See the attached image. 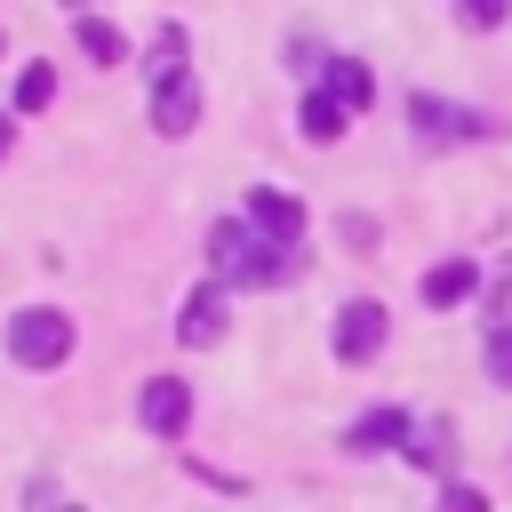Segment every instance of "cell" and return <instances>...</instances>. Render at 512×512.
<instances>
[{
  "label": "cell",
  "mask_w": 512,
  "mask_h": 512,
  "mask_svg": "<svg viewBox=\"0 0 512 512\" xmlns=\"http://www.w3.org/2000/svg\"><path fill=\"white\" fill-rule=\"evenodd\" d=\"M248 224H256L264 240H288V248H296V232H304V200L280 192V184H256V192H248Z\"/></svg>",
  "instance_id": "52a82bcc"
},
{
  "label": "cell",
  "mask_w": 512,
  "mask_h": 512,
  "mask_svg": "<svg viewBox=\"0 0 512 512\" xmlns=\"http://www.w3.org/2000/svg\"><path fill=\"white\" fill-rule=\"evenodd\" d=\"M8 152H16V120H0V160H8Z\"/></svg>",
  "instance_id": "ffe728a7"
},
{
  "label": "cell",
  "mask_w": 512,
  "mask_h": 512,
  "mask_svg": "<svg viewBox=\"0 0 512 512\" xmlns=\"http://www.w3.org/2000/svg\"><path fill=\"white\" fill-rule=\"evenodd\" d=\"M408 464H424V472L448 480V472H456V424H448V416L416 424V432H408Z\"/></svg>",
  "instance_id": "30bf717a"
},
{
  "label": "cell",
  "mask_w": 512,
  "mask_h": 512,
  "mask_svg": "<svg viewBox=\"0 0 512 512\" xmlns=\"http://www.w3.org/2000/svg\"><path fill=\"white\" fill-rule=\"evenodd\" d=\"M296 120H304V136H312V144H336V136H344V104H336L328 88H312Z\"/></svg>",
  "instance_id": "4fadbf2b"
},
{
  "label": "cell",
  "mask_w": 512,
  "mask_h": 512,
  "mask_svg": "<svg viewBox=\"0 0 512 512\" xmlns=\"http://www.w3.org/2000/svg\"><path fill=\"white\" fill-rule=\"evenodd\" d=\"M208 256H216V280L224 288H280L296 272V248L288 240H264L256 224H216L208 232Z\"/></svg>",
  "instance_id": "6da1fadb"
},
{
  "label": "cell",
  "mask_w": 512,
  "mask_h": 512,
  "mask_svg": "<svg viewBox=\"0 0 512 512\" xmlns=\"http://www.w3.org/2000/svg\"><path fill=\"white\" fill-rule=\"evenodd\" d=\"M328 96H336L344 112H368V104H376V72H368L360 56H328Z\"/></svg>",
  "instance_id": "8fae6325"
},
{
  "label": "cell",
  "mask_w": 512,
  "mask_h": 512,
  "mask_svg": "<svg viewBox=\"0 0 512 512\" xmlns=\"http://www.w3.org/2000/svg\"><path fill=\"white\" fill-rule=\"evenodd\" d=\"M408 128L424 144H480L488 112H464V104H440V96H408Z\"/></svg>",
  "instance_id": "3957f363"
},
{
  "label": "cell",
  "mask_w": 512,
  "mask_h": 512,
  "mask_svg": "<svg viewBox=\"0 0 512 512\" xmlns=\"http://www.w3.org/2000/svg\"><path fill=\"white\" fill-rule=\"evenodd\" d=\"M48 104H56V72L48 64H24L16 72V112H48Z\"/></svg>",
  "instance_id": "2e32d148"
},
{
  "label": "cell",
  "mask_w": 512,
  "mask_h": 512,
  "mask_svg": "<svg viewBox=\"0 0 512 512\" xmlns=\"http://www.w3.org/2000/svg\"><path fill=\"white\" fill-rule=\"evenodd\" d=\"M72 32H80V56H96V64H120V56H128V40H120L104 16H80Z\"/></svg>",
  "instance_id": "5bb4252c"
},
{
  "label": "cell",
  "mask_w": 512,
  "mask_h": 512,
  "mask_svg": "<svg viewBox=\"0 0 512 512\" xmlns=\"http://www.w3.org/2000/svg\"><path fill=\"white\" fill-rule=\"evenodd\" d=\"M144 72H152V80H176V72H184V24H160V32H152V64H144Z\"/></svg>",
  "instance_id": "9a60e30c"
},
{
  "label": "cell",
  "mask_w": 512,
  "mask_h": 512,
  "mask_svg": "<svg viewBox=\"0 0 512 512\" xmlns=\"http://www.w3.org/2000/svg\"><path fill=\"white\" fill-rule=\"evenodd\" d=\"M136 416H144V432L176 440V432L192 424V384H176V376H152V384H144V400H136Z\"/></svg>",
  "instance_id": "5b68a950"
},
{
  "label": "cell",
  "mask_w": 512,
  "mask_h": 512,
  "mask_svg": "<svg viewBox=\"0 0 512 512\" xmlns=\"http://www.w3.org/2000/svg\"><path fill=\"white\" fill-rule=\"evenodd\" d=\"M8 352H16L24 368H64V360H72V320H64L56 304H24V312L8 320Z\"/></svg>",
  "instance_id": "7a4b0ae2"
},
{
  "label": "cell",
  "mask_w": 512,
  "mask_h": 512,
  "mask_svg": "<svg viewBox=\"0 0 512 512\" xmlns=\"http://www.w3.org/2000/svg\"><path fill=\"white\" fill-rule=\"evenodd\" d=\"M456 16H464L472 32H496V24H504V0H456Z\"/></svg>",
  "instance_id": "d6986e66"
},
{
  "label": "cell",
  "mask_w": 512,
  "mask_h": 512,
  "mask_svg": "<svg viewBox=\"0 0 512 512\" xmlns=\"http://www.w3.org/2000/svg\"><path fill=\"white\" fill-rule=\"evenodd\" d=\"M152 128H160V136H192V128H200V88H192V72L152 80Z\"/></svg>",
  "instance_id": "8992f818"
},
{
  "label": "cell",
  "mask_w": 512,
  "mask_h": 512,
  "mask_svg": "<svg viewBox=\"0 0 512 512\" xmlns=\"http://www.w3.org/2000/svg\"><path fill=\"white\" fill-rule=\"evenodd\" d=\"M440 512H488V488H472V480H448V488H440Z\"/></svg>",
  "instance_id": "ac0fdd59"
},
{
  "label": "cell",
  "mask_w": 512,
  "mask_h": 512,
  "mask_svg": "<svg viewBox=\"0 0 512 512\" xmlns=\"http://www.w3.org/2000/svg\"><path fill=\"white\" fill-rule=\"evenodd\" d=\"M376 352H384V304L360 296L336 312V360H376Z\"/></svg>",
  "instance_id": "277c9868"
},
{
  "label": "cell",
  "mask_w": 512,
  "mask_h": 512,
  "mask_svg": "<svg viewBox=\"0 0 512 512\" xmlns=\"http://www.w3.org/2000/svg\"><path fill=\"white\" fill-rule=\"evenodd\" d=\"M488 376H496V384H512V320H496V328H488Z\"/></svg>",
  "instance_id": "e0dca14e"
},
{
  "label": "cell",
  "mask_w": 512,
  "mask_h": 512,
  "mask_svg": "<svg viewBox=\"0 0 512 512\" xmlns=\"http://www.w3.org/2000/svg\"><path fill=\"white\" fill-rule=\"evenodd\" d=\"M472 288H480V264H472V256H448V264H432V272H424V304H440V312H448V304H464Z\"/></svg>",
  "instance_id": "7c38bea8"
},
{
  "label": "cell",
  "mask_w": 512,
  "mask_h": 512,
  "mask_svg": "<svg viewBox=\"0 0 512 512\" xmlns=\"http://www.w3.org/2000/svg\"><path fill=\"white\" fill-rule=\"evenodd\" d=\"M224 336V280H208V288H192L184 296V312H176V344H216Z\"/></svg>",
  "instance_id": "ba28073f"
},
{
  "label": "cell",
  "mask_w": 512,
  "mask_h": 512,
  "mask_svg": "<svg viewBox=\"0 0 512 512\" xmlns=\"http://www.w3.org/2000/svg\"><path fill=\"white\" fill-rule=\"evenodd\" d=\"M408 432H416L408 408H368V416L344 432V448H352V456H376V448H408Z\"/></svg>",
  "instance_id": "9c48e42d"
}]
</instances>
